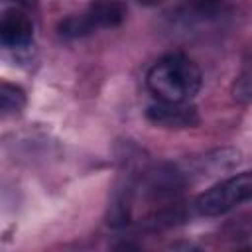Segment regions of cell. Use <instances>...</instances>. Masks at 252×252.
Listing matches in <instances>:
<instances>
[{
  "label": "cell",
  "instance_id": "obj_1",
  "mask_svg": "<svg viewBox=\"0 0 252 252\" xmlns=\"http://www.w3.org/2000/svg\"><path fill=\"white\" fill-rule=\"evenodd\" d=\"M148 89L163 102H189L201 89V69L183 53L163 55L146 77Z\"/></svg>",
  "mask_w": 252,
  "mask_h": 252
},
{
  "label": "cell",
  "instance_id": "obj_2",
  "mask_svg": "<svg viewBox=\"0 0 252 252\" xmlns=\"http://www.w3.org/2000/svg\"><path fill=\"white\" fill-rule=\"evenodd\" d=\"M250 197H252V175L244 171L201 193L195 201V211L203 217H220L236 209L238 205L246 203Z\"/></svg>",
  "mask_w": 252,
  "mask_h": 252
},
{
  "label": "cell",
  "instance_id": "obj_3",
  "mask_svg": "<svg viewBox=\"0 0 252 252\" xmlns=\"http://www.w3.org/2000/svg\"><path fill=\"white\" fill-rule=\"evenodd\" d=\"M146 116L154 124L165 126V128H187V126L199 124L197 110L193 106H189L187 102H163V100H158L156 104L148 106Z\"/></svg>",
  "mask_w": 252,
  "mask_h": 252
},
{
  "label": "cell",
  "instance_id": "obj_4",
  "mask_svg": "<svg viewBox=\"0 0 252 252\" xmlns=\"http://www.w3.org/2000/svg\"><path fill=\"white\" fill-rule=\"evenodd\" d=\"M33 37L32 20L20 10H6L0 14V45L8 49L26 47Z\"/></svg>",
  "mask_w": 252,
  "mask_h": 252
},
{
  "label": "cell",
  "instance_id": "obj_5",
  "mask_svg": "<svg viewBox=\"0 0 252 252\" xmlns=\"http://www.w3.org/2000/svg\"><path fill=\"white\" fill-rule=\"evenodd\" d=\"M91 32L116 28L126 20V6L120 0H93L83 12Z\"/></svg>",
  "mask_w": 252,
  "mask_h": 252
},
{
  "label": "cell",
  "instance_id": "obj_6",
  "mask_svg": "<svg viewBox=\"0 0 252 252\" xmlns=\"http://www.w3.org/2000/svg\"><path fill=\"white\" fill-rule=\"evenodd\" d=\"M26 106V93L12 83H0V118L16 116Z\"/></svg>",
  "mask_w": 252,
  "mask_h": 252
},
{
  "label": "cell",
  "instance_id": "obj_7",
  "mask_svg": "<svg viewBox=\"0 0 252 252\" xmlns=\"http://www.w3.org/2000/svg\"><path fill=\"white\" fill-rule=\"evenodd\" d=\"M234 98H238L240 102H248L250 100V73L244 71L236 83H234Z\"/></svg>",
  "mask_w": 252,
  "mask_h": 252
},
{
  "label": "cell",
  "instance_id": "obj_8",
  "mask_svg": "<svg viewBox=\"0 0 252 252\" xmlns=\"http://www.w3.org/2000/svg\"><path fill=\"white\" fill-rule=\"evenodd\" d=\"M220 2H222V0H191V6H193L199 14H209V12L217 10Z\"/></svg>",
  "mask_w": 252,
  "mask_h": 252
},
{
  "label": "cell",
  "instance_id": "obj_9",
  "mask_svg": "<svg viewBox=\"0 0 252 252\" xmlns=\"http://www.w3.org/2000/svg\"><path fill=\"white\" fill-rule=\"evenodd\" d=\"M20 6H35V0H14Z\"/></svg>",
  "mask_w": 252,
  "mask_h": 252
}]
</instances>
